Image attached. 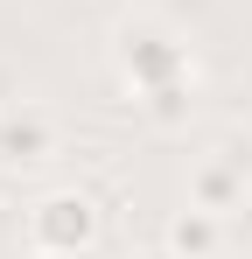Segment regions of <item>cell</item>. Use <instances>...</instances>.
I'll use <instances>...</instances> for the list:
<instances>
[{
  "mask_svg": "<svg viewBox=\"0 0 252 259\" xmlns=\"http://www.w3.org/2000/svg\"><path fill=\"white\" fill-rule=\"evenodd\" d=\"M56 154V126H49V112L42 105H14V112H0V168H35Z\"/></svg>",
  "mask_w": 252,
  "mask_h": 259,
  "instance_id": "2",
  "label": "cell"
},
{
  "mask_svg": "<svg viewBox=\"0 0 252 259\" xmlns=\"http://www.w3.org/2000/svg\"><path fill=\"white\" fill-rule=\"evenodd\" d=\"M98 231H105V217H98L91 189H49L28 210V252L35 259H91Z\"/></svg>",
  "mask_w": 252,
  "mask_h": 259,
  "instance_id": "1",
  "label": "cell"
},
{
  "mask_svg": "<svg viewBox=\"0 0 252 259\" xmlns=\"http://www.w3.org/2000/svg\"><path fill=\"white\" fill-rule=\"evenodd\" d=\"M238 196H245V175L231 168V161H217V154H210V161H196V168H189V203H203V210L224 217Z\"/></svg>",
  "mask_w": 252,
  "mask_h": 259,
  "instance_id": "4",
  "label": "cell"
},
{
  "mask_svg": "<svg viewBox=\"0 0 252 259\" xmlns=\"http://www.w3.org/2000/svg\"><path fill=\"white\" fill-rule=\"evenodd\" d=\"M217 161H231V168H238V175H245V182H252V133H245V140L231 133V140L217 147Z\"/></svg>",
  "mask_w": 252,
  "mask_h": 259,
  "instance_id": "5",
  "label": "cell"
},
{
  "mask_svg": "<svg viewBox=\"0 0 252 259\" xmlns=\"http://www.w3.org/2000/svg\"><path fill=\"white\" fill-rule=\"evenodd\" d=\"M140 259H175V252H168V245H154V252H140Z\"/></svg>",
  "mask_w": 252,
  "mask_h": 259,
  "instance_id": "6",
  "label": "cell"
},
{
  "mask_svg": "<svg viewBox=\"0 0 252 259\" xmlns=\"http://www.w3.org/2000/svg\"><path fill=\"white\" fill-rule=\"evenodd\" d=\"M217 238H224V224H217V210H203V203H189V210L168 217L161 245L175 259H217Z\"/></svg>",
  "mask_w": 252,
  "mask_h": 259,
  "instance_id": "3",
  "label": "cell"
}]
</instances>
